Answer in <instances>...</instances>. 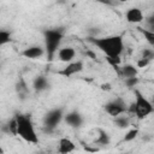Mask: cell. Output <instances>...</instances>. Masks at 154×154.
<instances>
[{"label":"cell","mask_w":154,"mask_h":154,"mask_svg":"<svg viewBox=\"0 0 154 154\" xmlns=\"http://www.w3.org/2000/svg\"><path fill=\"white\" fill-rule=\"evenodd\" d=\"M88 41L100 49L107 57V59H120V54L124 51L123 35H111L103 37L89 36Z\"/></svg>","instance_id":"cell-1"},{"label":"cell","mask_w":154,"mask_h":154,"mask_svg":"<svg viewBox=\"0 0 154 154\" xmlns=\"http://www.w3.org/2000/svg\"><path fill=\"white\" fill-rule=\"evenodd\" d=\"M65 35V28L64 26H57L51 29L43 30V40H45V49H46V57L48 61H52L60 49V43L63 41V37Z\"/></svg>","instance_id":"cell-2"},{"label":"cell","mask_w":154,"mask_h":154,"mask_svg":"<svg viewBox=\"0 0 154 154\" xmlns=\"http://www.w3.org/2000/svg\"><path fill=\"white\" fill-rule=\"evenodd\" d=\"M14 117L17 120V132H18L17 136H19L22 140H24L28 143L37 144L40 140L30 116L17 113L14 114Z\"/></svg>","instance_id":"cell-3"},{"label":"cell","mask_w":154,"mask_h":154,"mask_svg":"<svg viewBox=\"0 0 154 154\" xmlns=\"http://www.w3.org/2000/svg\"><path fill=\"white\" fill-rule=\"evenodd\" d=\"M134 95H135V100L134 102L130 103L128 108V113L136 116L137 119H144L154 112V106L152 105L150 100L147 99L138 89H134Z\"/></svg>","instance_id":"cell-4"},{"label":"cell","mask_w":154,"mask_h":154,"mask_svg":"<svg viewBox=\"0 0 154 154\" xmlns=\"http://www.w3.org/2000/svg\"><path fill=\"white\" fill-rule=\"evenodd\" d=\"M64 117H65L64 107H55L49 109L43 117V131L47 134L54 132L58 125L61 123V120H64Z\"/></svg>","instance_id":"cell-5"},{"label":"cell","mask_w":154,"mask_h":154,"mask_svg":"<svg viewBox=\"0 0 154 154\" xmlns=\"http://www.w3.org/2000/svg\"><path fill=\"white\" fill-rule=\"evenodd\" d=\"M128 108H129V106L126 105L125 100H123L122 97H116L103 105L105 112L113 118L128 113Z\"/></svg>","instance_id":"cell-6"},{"label":"cell","mask_w":154,"mask_h":154,"mask_svg":"<svg viewBox=\"0 0 154 154\" xmlns=\"http://www.w3.org/2000/svg\"><path fill=\"white\" fill-rule=\"evenodd\" d=\"M83 69H84V63L82 60H75L72 63L66 64L61 70L57 71V73L63 77H72L79 73L81 71H83Z\"/></svg>","instance_id":"cell-7"},{"label":"cell","mask_w":154,"mask_h":154,"mask_svg":"<svg viewBox=\"0 0 154 154\" xmlns=\"http://www.w3.org/2000/svg\"><path fill=\"white\" fill-rule=\"evenodd\" d=\"M64 122L70 128L78 129V128H81L84 124V118H83V116L78 111H70V112H66L65 113Z\"/></svg>","instance_id":"cell-8"},{"label":"cell","mask_w":154,"mask_h":154,"mask_svg":"<svg viewBox=\"0 0 154 154\" xmlns=\"http://www.w3.org/2000/svg\"><path fill=\"white\" fill-rule=\"evenodd\" d=\"M20 54L28 59H38V58L46 55V49H45V47H42L40 45H34V46H29L25 49H23L20 52Z\"/></svg>","instance_id":"cell-9"},{"label":"cell","mask_w":154,"mask_h":154,"mask_svg":"<svg viewBox=\"0 0 154 154\" xmlns=\"http://www.w3.org/2000/svg\"><path fill=\"white\" fill-rule=\"evenodd\" d=\"M14 90H16V94H17V97L20 100V101H25L29 95H30V89H29V85L26 83V81L23 78V77H19L14 84Z\"/></svg>","instance_id":"cell-10"},{"label":"cell","mask_w":154,"mask_h":154,"mask_svg":"<svg viewBox=\"0 0 154 154\" xmlns=\"http://www.w3.org/2000/svg\"><path fill=\"white\" fill-rule=\"evenodd\" d=\"M144 14L140 7H131L125 12V19L130 24H138L144 20Z\"/></svg>","instance_id":"cell-11"},{"label":"cell","mask_w":154,"mask_h":154,"mask_svg":"<svg viewBox=\"0 0 154 154\" xmlns=\"http://www.w3.org/2000/svg\"><path fill=\"white\" fill-rule=\"evenodd\" d=\"M58 55V60L61 61V63H72L75 61V58H76V51L73 47H70V46H66V47H63L58 51L57 53Z\"/></svg>","instance_id":"cell-12"},{"label":"cell","mask_w":154,"mask_h":154,"mask_svg":"<svg viewBox=\"0 0 154 154\" xmlns=\"http://www.w3.org/2000/svg\"><path fill=\"white\" fill-rule=\"evenodd\" d=\"M76 149V144L72 140L67 137H61L58 142V153L59 154H70Z\"/></svg>","instance_id":"cell-13"},{"label":"cell","mask_w":154,"mask_h":154,"mask_svg":"<svg viewBox=\"0 0 154 154\" xmlns=\"http://www.w3.org/2000/svg\"><path fill=\"white\" fill-rule=\"evenodd\" d=\"M137 75H138V67L132 64H125V65L120 66L119 71H118V76H120L124 79L137 77Z\"/></svg>","instance_id":"cell-14"},{"label":"cell","mask_w":154,"mask_h":154,"mask_svg":"<svg viewBox=\"0 0 154 154\" xmlns=\"http://www.w3.org/2000/svg\"><path fill=\"white\" fill-rule=\"evenodd\" d=\"M49 88V82L47 79L46 76H36L32 81V89L35 90V93H42L45 90H47Z\"/></svg>","instance_id":"cell-15"},{"label":"cell","mask_w":154,"mask_h":154,"mask_svg":"<svg viewBox=\"0 0 154 154\" xmlns=\"http://www.w3.org/2000/svg\"><path fill=\"white\" fill-rule=\"evenodd\" d=\"M97 132H99V135L94 140L93 144L97 146V147H107L111 143V137H109L108 132L106 130H103V129H100V128L97 129Z\"/></svg>","instance_id":"cell-16"},{"label":"cell","mask_w":154,"mask_h":154,"mask_svg":"<svg viewBox=\"0 0 154 154\" xmlns=\"http://www.w3.org/2000/svg\"><path fill=\"white\" fill-rule=\"evenodd\" d=\"M2 131L6 132V134H11L12 136H17V120H16V117L13 116V118H11L5 125H2Z\"/></svg>","instance_id":"cell-17"},{"label":"cell","mask_w":154,"mask_h":154,"mask_svg":"<svg viewBox=\"0 0 154 154\" xmlns=\"http://www.w3.org/2000/svg\"><path fill=\"white\" fill-rule=\"evenodd\" d=\"M113 124L119 129H126L130 126V117L125 116V114L118 116V117L113 118Z\"/></svg>","instance_id":"cell-18"},{"label":"cell","mask_w":154,"mask_h":154,"mask_svg":"<svg viewBox=\"0 0 154 154\" xmlns=\"http://www.w3.org/2000/svg\"><path fill=\"white\" fill-rule=\"evenodd\" d=\"M137 30L143 35V37H144V40L147 41V43H148L150 47L154 48V31L148 30V29H146L144 26H137Z\"/></svg>","instance_id":"cell-19"},{"label":"cell","mask_w":154,"mask_h":154,"mask_svg":"<svg viewBox=\"0 0 154 154\" xmlns=\"http://www.w3.org/2000/svg\"><path fill=\"white\" fill-rule=\"evenodd\" d=\"M12 40V32L10 30L6 29H1L0 30V46H5L7 43H10Z\"/></svg>","instance_id":"cell-20"},{"label":"cell","mask_w":154,"mask_h":154,"mask_svg":"<svg viewBox=\"0 0 154 154\" xmlns=\"http://www.w3.org/2000/svg\"><path fill=\"white\" fill-rule=\"evenodd\" d=\"M138 132H140V131H138L137 128L130 129V130L124 135V137H123V142H131V141H134V140L137 137Z\"/></svg>","instance_id":"cell-21"},{"label":"cell","mask_w":154,"mask_h":154,"mask_svg":"<svg viewBox=\"0 0 154 154\" xmlns=\"http://www.w3.org/2000/svg\"><path fill=\"white\" fill-rule=\"evenodd\" d=\"M140 58L152 61L154 59V49H152V48H143L141 51V57Z\"/></svg>","instance_id":"cell-22"},{"label":"cell","mask_w":154,"mask_h":154,"mask_svg":"<svg viewBox=\"0 0 154 154\" xmlns=\"http://www.w3.org/2000/svg\"><path fill=\"white\" fill-rule=\"evenodd\" d=\"M144 23H146V26H144L146 29L154 31V12L144 18Z\"/></svg>","instance_id":"cell-23"},{"label":"cell","mask_w":154,"mask_h":154,"mask_svg":"<svg viewBox=\"0 0 154 154\" xmlns=\"http://www.w3.org/2000/svg\"><path fill=\"white\" fill-rule=\"evenodd\" d=\"M140 79L138 77H132V78H126L124 79V84L128 87V88H135L137 84H138Z\"/></svg>","instance_id":"cell-24"},{"label":"cell","mask_w":154,"mask_h":154,"mask_svg":"<svg viewBox=\"0 0 154 154\" xmlns=\"http://www.w3.org/2000/svg\"><path fill=\"white\" fill-rule=\"evenodd\" d=\"M149 63H150L149 60H146V59H142V58H140V59L137 60V64H136V66H137V67H144V66H147Z\"/></svg>","instance_id":"cell-25"},{"label":"cell","mask_w":154,"mask_h":154,"mask_svg":"<svg viewBox=\"0 0 154 154\" xmlns=\"http://www.w3.org/2000/svg\"><path fill=\"white\" fill-rule=\"evenodd\" d=\"M149 100H150V102H152V105H153V106H154V94H153V95H152V97H150V99H149Z\"/></svg>","instance_id":"cell-26"},{"label":"cell","mask_w":154,"mask_h":154,"mask_svg":"<svg viewBox=\"0 0 154 154\" xmlns=\"http://www.w3.org/2000/svg\"><path fill=\"white\" fill-rule=\"evenodd\" d=\"M35 154H47V153H45V152H37V153H35Z\"/></svg>","instance_id":"cell-27"}]
</instances>
